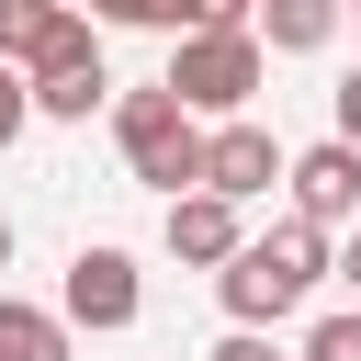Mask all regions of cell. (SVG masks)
Returning <instances> with one entry per match:
<instances>
[{
  "instance_id": "obj_1",
  "label": "cell",
  "mask_w": 361,
  "mask_h": 361,
  "mask_svg": "<svg viewBox=\"0 0 361 361\" xmlns=\"http://www.w3.org/2000/svg\"><path fill=\"white\" fill-rule=\"evenodd\" d=\"M259 79H271V56H259V34H248V0H214V23L180 34L169 68H158V90H169L192 124H248Z\"/></svg>"
},
{
  "instance_id": "obj_2",
  "label": "cell",
  "mask_w": 361,
  "mask_h": 361,
  "mask_svg": "<svg viewBox=\"0 0 361 361\" xmlns=\"http://www.w3.org/2000/svg\"><path fill=\"white\" fill-rule=\"evenodd\" d=\"M316 282H327V237H316V226H293V214H282L271 237H248V248L214 271V293H226V316H237L248 338H271Z\"/></svg>"
},
{
  "instance_id": "obj_3",
  "label": "cell",
  "mask_w": 361,
  "mask_h": 361,
  "mask_svg": "<svg viewBox=\"0 0 361 361\" xmlns=\"http://www.w3.org/2000/svg\"><path fill=\"white\" fill-rule=\"evenodd\" d=\"M113 147H124V169L147 180V192H203V124L147 79V90H113Z\"/></svg>"
},
{
  "instance_id": "obj_4",
  "label": "cell",
  "mask_w": 361,
  "mask_h": 361,
  "mask_svg": "<svg viewBox=\"0 0 361 361\" xmlns=\"http://www.w3.org/2000/svg\"><path fill=\"white\" fill-rule=\"evenodd\" d=\"M135 316H147V271H135L124 248H79V259H68V293H56V327L113 338V327H135Z\"/></svg>"
},
{
  "instance_id": "obj_5",
  "label": "cell",
  "mask_w": 361,
  "mask_h": 361,
  "mask_svg": "<svg viewBox=\"0 0 361 361\" xmlns=\"http://www.w3.org/2000/svg\"><path fill=\"white\" fill-rule=\"evenodd\" d=\"M282 158H293V147H282L259 113H248V124H203V192H214V203H237V214L282 180Z\"/></svg>"
},
{
  "instance_id": "obj_6",
  "label": "cell",
  "mask_w": 361,
  "mask_h": 361,
  "mask_svg": "<svg viewBox=\"0 0 361 361\" xmlns=\"http://www.w3.org/2000/svg\"><path fill=\"white\" fill-rule=\"evenodd\" d=\"M282 192H293V226H316V237H327V226H350V214H361V158H350L338 135H316V147H293V158H282Z\"/></svg>"
},
{
  "instance_id": "obj_7",
  "label": "cell",
  "mask_w": 361,
  "mask_h": 361,
  "mask_svg": "<svg viewBox=\"0 0 361 361\" xmlns=\"http://www.w3.org/2000/svg\"><path fill=\"white\" fill-rule=\"evenodd\" d=\"M158 237H169V259H192V271H226V259L248 248V214H237V203H214V192H180Z\"/></svg>"
},
{
  "instance_id": "obj_8",
  "label": "cell",
  "mask_w": 361,
  "mask_h": 361,
  "mask_svg": "<svg viewBox=\"0 0 361 361\" xmlns=\"http://www.w3.org/2000/svg\"><path fill=\"white\" fill-rule=\"evenodd\" d=\"M23 102H34L45 124H90V113L113 102V68H102V56H68V68H45V79H23Z\"/></svg>"
},
{
  "instance_id": "obj_9",
  "label": "cell",
  "mask_w": 361,
  "mask_h": 361,
  "mask_svg": "<svg viewBox=\"0 0 361 361\" xmlns=\"http://www.w3.org/2000/svg\"><path fill=\"white\" fill-rule=\"evenodd\" d=\"M248 34H259V56H316L338 34V11L327 0H271V11H248Z\"/></svg>"
},
{
  "instance_id": "obj_10",
  "label": "cell",
  "mask_w": 361,
  "mask_h": 361,
  "mask_svg": "<svg viewBox=\"0 0 361 361\" xmlns=\"http://www.w3.org/2000/svg\"><path fill=\"white\" fill-rule=\"evenodd\" d=\"M0 361H68V327H56V305H23V293H0Z\"/></svg>"
},
{
  "instance_id": "obj_11",
  "label": "cell",
  "mask_w": 361,
  "mask_h": 361,
  "mask_svg": "<svg viewBox=\"0 0 361 361\" xmlns=\"http://www.w3.org/2000/svg\"><path fill=\"white\" fill-rule=\"evenodd\" d=\"M293 361H361V305H350V316H316Z\"/></svg>"
},
{
  "instance_id": "obj_12",
  "label": "cell",
  "mask_w": 361,
  "mask_h": 361,
  "mask_svg": "<svg viewBox=\"0 0 361 361\" xmlns=\"http://www.w3.org/2000/svg\"><path fill=\"white\" fill-rule=\"evenodd\" d=\"M214 361H293V350H271V338H248V327H226V338H214Z\"/></svg>"
},
{
  "instance_id": "obj_13",
  "label": "cell",
  "mask_w": 361,
  "mask_h": 361,
  "mask_svg": "<svg viewBox=\"0 0 361 361\" xmlns=\"http://www.w3.org/2000/svg\"><path fill=\"white\" fill-rule=\"evenodd\" d=\"M23 124H34V102H23V79H11V68H0V147H11V135H23Z\"/></svg>"
},
{
  "instance_id": "obj_14",
  "label": "cell",
  "mask_w": 361,
  "mask_h": 361,
  "mask_svg": "<svg viewBox=\"0 0 361 361\" xmlns=\"http://www.w3.org/2000/svg\"><path fill=\"white\" fill-rule=\"evenodd\" d=\"M338 147H350V158H361V68H350V79H338Z\"/></svg>"
},
{
  "instance_id": "obj_15",
  "label": "cell",
  "mask_w": 361,
  "mask_h": 361,
  "mask_svg": "<svg viewBox=\"0 0 361 361\" xmlns=\"http://www.w3.org/2000/svg\"><path fill=\"white\" fill-rule=\"evenodd\" d=\"M327 271H338V282L361 293V237H350V248H327Z\"/></svg>"
},
{
  "instance_id": "obj_16",
  "label": "cell",
  "mask_w": 361,
  "mask_h": 361,
  "mask_svg": "<svg viewBox=\"0 0 361 361\" xmlns=\"http://www.w3.org/2000/svg\"><path fill=\"white\" fill-rule=\"evenodd\" d=\"M0 271H11V214H0Z\"/></svg>"
}]
</instances>
